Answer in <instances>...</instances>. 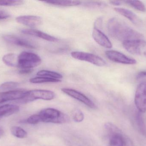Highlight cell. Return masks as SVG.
I'll use <instances>...</instances> for the list:
<instances>
[{
  "label": "cell",
  "instance_id": "obj_32",
  "mask_svg": "<svg viewBox=\"0 0 146 146\" xmlns=\"http://www.w3.org/2000/svg\"><path fill=\"white\" fill-rule=\"evenodd\" d=\"M10 16L9 14L6 11L0 10V20L7 19L9 18Z\"/></svg>",
  "mask_w": 146,
  "mask_h": 146
},
{
  "label": "cell",
  "instance_id": "obj_11",
  "mask_svg": "<svg viewBox=\"0 0 146 146\" xmlns=\"http://www.w3.org/2000/svg\"><path fill=\"white\" fill-rule=\"evenodd\" d=\"M3 39L7 43L15 45L22 46L29 49H36V45L30 40L12 35H6L3 36Z\"/></svg>",
  "mask_w": 146,
  "mask_h": 146
},
{
  "label": "cell",
  "instance_id": "obj_22",
  "mask_svg": "<svg viewBox=\"0 0 146 146\" xmlns=\"http://www.w3.org/2000/svg\"><path fill=\"white\" fill-rule=\"evenodd\" d=\"M36 75L38 76H43L56 79L61 80L62 78V75L59 73L49 70H40L37 73Z\"/></svg>",
  "mask_w": 146,
  "mask_h": 146
},
{
  "label": "cell",
  "instance_id": "obj_3",
  "mask_svg": "<svg viewBox=\"0 0 146 146\" xmlns=\"http://www.w3.org/2000/svg\"><path fill=\"white\" fill-rule=\"evenodd\" d=\"M41 57L35 53L23 51L18 55V67L31 69L39 66L42 63Z\"/></svg>",
  "mask_w": 146,
  "mask_h": 146
},
{
  "label": "cell",
  "instance_id": "obj_29",
  "mask_svg": "<svg viewBox=\"0 0 146 146\" xmlns=\"http://www.w3.org/2000/svg\"><path fill=\"white\" fill-rule=\"evenodd\" d=\"M26 123L31 125H36L41 122V119L38 114L33 115L28 117L25 121Z\"/></svg>",
  "mask_w": 146,
  "mask_h": 146
},
{
  "label": "cell",
  "instance_id": "obj_10",
  "mask_svg": "<svg viewBox=\"0 0 146 146\" xmlns=\"http://www.w3.org/2000/svg\"><path fill=\"white\" fill-rule=\"evenodd\" d=\"M61 90L65 94L82 102L89 108L91 109L96 108L95 104L88 97L81 93L71 88H63Z\"/></svg>",
  "mask_w": 146,
  "mask_h": 146
},
{
  "label": "cell",
  "instance_id": "obj_26",
  "mask_svg": "<svg viewBox=\"0 0 146 146\" xmlns=\"http://www.w3.org/2000/svg\"><path fill=\"white\" fill-rule=\"evenodd\" d=\"M84 6L87 7L94 9L104 8L106 5L104 3L98 1H88L85 3Z\"/></svg>",
  "mask_w": 146,
  "mask_h": 146
},
{
  "label": "cell",
  "instance_id": "obj_15",
  "mask_svg": "<svg viewBox=\"0 0 146 146\" xmlns=\"http://www.w3.org/2000/svg\"><path fill=\"white\" fill-rule=\"evenodd\" d=\"M114 10L121 15L128 19L131 22L135 25L140 26L142 21L139 17L131 10L127 9L121 7H115Z\"/></svg>",
  "mask_w": 146,
  "mask_h": 146
},
{
  "label": "cell",
  "instance_id": "obj_33",
  "mask_svg": "<svg viewBox=\"0 0 146 146\" xmlns=\"http://www.w3.org/2000/svg\"><path fill=\"white\" fill-rule=\"evenodd\" d=\"M33 71V69H21L19 71V73L21 75L29 74L31 73Z\"/></svg>",
  "mask_w": 146,
  "mask_h": 146
},
{
  "label": "cell",
  "instance_id": "obj_21",
  "mask_svg": "<svg viewBox=\"0 0 146 146\" xmlns=\"http://www.w3.org/2000/svg\"><path fill=\"white\" fill-rule=\"evenodd\" d=\"M61 80L56 79H52L43 76H38L31 78L30 79V82L33 84H41L45 83H57L61 82Z\"/></svg>",
  "mask_w": 146,
  "mask_h": 146
},
{
  "label": "cell",
  "instance_id": "obj_24",
  "mask_svg": "<svg viewBox=\"0 0 146 146\" xmlns=\"http://www.w3.org/2000/svg\"><path fill=\"white\" fill-rule=\"evenodd\" d=\"M124 2L139 11L145 12L146 11V6L144 3L140 1H126Z\"/></svg>",
  "mask_w": 146,
  "mask_h": 146
},
{
  "label": "cell",
  "instance_id": "obj_35",
  "mask_svg": "<svg viewBox=\"0 0 146 146\" xmlns=\"http://www.w3.org/2000/svg\"><path fill=\"white\" fill-rule=\"evenodd\" d=\"M4 133V131L1 128H0V138L3 136Z\"/></svg>",
  "mask_w": 146,
  "mask_h": 146
},
{
  "label": "cell",
  "instance_id": "obj_7",
  "mask_svg": "<svg viewBox=\"0 0 146 146\" xmlns=\"http://www.w3.org/2000/svg\"><path fill=\"white\" fill-rule=\"evenodd\" d=\"M135 103L139 111L141 113L146 112V81L141 82L137 87Z\"/></svg>",
  "mask_w": 146,
  "mask_h": 146
},
{
  "label": "cell",
  "instance_id": "obj_19",
  "mask_svg": "<svg viewBox=\"0 0 146 146\" xmlns=\"http://www.w3.org/2000/svg\"><path fill=\"white\" fill-rule=\"evenodd\" d=\"M135 120L136 126L140 133L146 138V124L142 113L139 111L137 112L135 115Z\"/></svg>",
  "mask_w": 146,
  "mask_h": 146
},
{
  "label": "cell",
  "instance_id": "obj_30",
  "mask_svg": "<svg viewBox=\"0 0 146 146\" xmlns=\"http://www.w3.org/2000/svg\"><path fill=\"white\" fill-rule=\"evenodd\" d=\"M103 25V18L102 17H99L96 19L94 22V28L100 30L102 28Z\"/></svg>",
  "mask_w": 146,
  "mask_h": 146
},
{
  "label": "cell",
  "instance_id": "obj_9",
  "mask_svg": "<svg viewBox=\"0 0 146 146\" xmlns=\"http://www.w3.org/2000/svg\"><path fill=\"white\" fill-rule=\"evenodd\" d=\"M27 91L25 90H11L0 92V104L8 102L21 99L26 94Z\"/></svg>",
  "mask_w": 146,
  "mask_h": 146
},
{
  "label": "cell",
  "instance_id": "obj_14",
  "mask_svg": "<svg viewBox=\"0 0 146 146\" xmlns=\"http://www.w3.org/2000/svg\"><path fill=\"white\" fill-rule=\"evenodd\" d=\"M21 33L24 34L40 38L42 39L50 41V42H58L59 40L58 39L55 37L50 36V35L41 31L36 30V29H33V28L23 29L21 30Z\"/></svg>",
  "mask_w": 146,
  "mask_h": 146
},
{
  "label": "cell",
  "instance_id": "obj_13",
  "mask_svg": "<svg viewBox=\"0 0 146 146\" xmlns=\"http://www.w3.org/2000/svg\"><path fill=\"white\" fill-rule=\"evenodd\" d=\"M92 36L96 43L102 47L108 49L112 48V44L110 40L100 30L94 28Z\"/></svg>",
  "mask_w": 146,
  "mask_h": 146
},
{
  "label": "cell",
  "instance_id": "obj_28",
  "mask_svg": "<svg viewBox=\"0 0 146 146\" xmlns=\"http://www.w3.org/2000/svg\"><path fill=\"white\" fill-rule=\"evenodd\" d=\"M73 119L76 122H81L84 120V115L80 110L76 109L73 112Z\"/></svg>",
  "mask_w": 146,
  "mask_h": 146
},
{
  "label": "cell",
  "instance_id": "obj_20",
  "mask_svg": "<svg viewBox=\"0 0 146 146\" xmlns=\"http://www.w3.org/2000/svg\"><path fill=\"white\" fill-rule=\"evenodd\" d=\"M2 61L7 66L18 67V56L13 53H9L3 56Z\"/></svg>",
  "mask_w": 146,
  "mask_h": 146
},
{
  "label": "cell",
  "instance_id": "obj_16",
  "mask_svg": "<svg viewBox=\"0 0 146 146\" xmlns=\"http://www.w3.org/2000/svg\"><path fill=\"white\" fill-rule=\"evenodd\" d=\"M19 110V107L14 105L7 104L0 106V118L9 116Z\"/></svg>",
  "mask_w": 146,
  "mask_h": 146
},
{
  "label": "cell",
  "instance_id": "obj_23",
  "mask_svg": "<svg viewBox=\"0 0 146 146\" xmlns=\"http://www.w3.org/2000/svg\"><path fill=\"white\" fill-rule=\"evenodd\" d=\"M11 134L15 137L19 139H25L27 137V133L20 127L13 126L10 128Z\"/></svg>",
  "mask_w": 146,
  "mask_h": 146
},
{
  "label": "cell",
  "instance_id": "obj_6",
  "mask_svg": "<svg viewBox=\"0 0 146 146\" xmlns=\"http://www.w3.org/2000/svg\"><path fill=\"white\" fill-rule=\"evenodd\" d=\"M71 55L74 59L88 62L98 67H104L106 65V62L103 58L91 53L75 51L72 52Z\"/></svg>",
  "mask_w": 146,
  "mask_h": 146
},
{
  "label": "cell",
  "instance_id": "obj_1",
  "mask_svg": "<svg viewBox=\"0 0 146 146\" xmlns=\"http://www.w3.org/2000/svg\"><path fill=\"white\" fill-rule=\"evenodd\" d=\"M107 29L111 37L123 42L144 38L142 34L134 30L123 21L116 17L109 20L107 23Z\"/></svg>",
  "mask_w": 146,
  "mask_h": 146
},
{
  "label": "cell",
  "instance_id": "obj_2",
  "mask_svg": "<svg viewBox=\"0 0 146 146\" xmlns=\"http://www.w3.org/2000/svg\"><path fill=\"white\" fill-rule=\"evenodd\" d=\"M38 114L41 122L63 124L70 121V118L67 115L53 108L42 110Z\"/></svg>",
  "mask_w": 146,
  "mask_h": 146
},
{
  "label": "cell",
  "instance_id": "obj_36",
  "mask_svg": "<svg viewBox=\"0 0 146 146\" xmlns=\"http://www.w3.org/2000/svg\"><path fill=\"white\" fill-rule=\"evenodd\" d=\"M144 55L146 57V53H145V55Z\"/></svg>",
  "mask_w": 146,
  "mask_h": 146
},
{
  "label": "cell",
  "instance_id": "obj_4",
  "mask_svg": "<svg viewBox=\"0 0 146 146\" xmlns=\"http://www.w3.org/2000/svg\"><path fill=\"white\" fill-rule=\"evenodd\" d=\"M55 97V94L52 91L45 90H33L27 91L25 97L18 100L21 103L25 104L37 99L51 100Z\"/></svg>",
  "mask_w": 146,
  "mask_h": 146
},
{
  "label": "cell",
  "instance_id": "obj_31",
  "mask_svg": "<svg viewBox=\"0 0 146 146\" xmlns=\"http://www.w3.org/2000/svg\"><path fill=\"white\" fill-rule=\"evenodd\" d=\"M146 77V70L140 71L137 73L136 75V79L137 80L141 79Z\"/></svg>",
  "mask_w": 146,
  "mask_h": 146
},
{
  "label": "cell",
  "instance_id": "obj_5",
  "mask_svg": "<svg viewBox=\"0 0 146 146\" xmlns=\"http://www.w3.org/2000/svg\"><path fill=\"white\" fill-rule=\"evenodd\" d=\"M123 46L133 55H144L146 53V41L143 39L124 41L123 42Z\"/></svg>",
  "mask_w": 146,
  "mask_h": 146
},
{
  "label": "cell",
  "instance_id": "obj_27",
  "mask_svg": "<svg viewBox=\"0 0 146 146\" xmlns=\"http://www.w3.org/2000/svg\"><path fill=\"white\" fill-rule=\"evenodd\" d=\"M19 84L18 82L9 81L3 83L0 85V89L3 91L6 90H11L15 89L19 86Z\"/></svg>",
  "mask_w": 146,
  "mask_h": 146
},
{
  "label": "cell",
  "instance_id": "obj_12",
  "mask_svg": "<svg viewBox=\"0 0 146 146\" xmlns=\"http://www.w3.org/2000/svg\"><path fill=\"white\" fill-rule=\"evenodd\" d=\"M16 21L20 24L31 28L37 27L42 23V19L39 16L35 15H22L16 18Z\"/></svg>",
  "mask_w": 146,
  "mask_h": 146
},
{
  "label": "cell",
  "instance_id": "obj_34",
  "mask_svg": "<svg viewBox=\"0 0 146 146\" xmlns=\"http://www.w3.org/2000/svg\"><path fill=\"white\" fill-rule=\"evenodd\" d=\"M110 3L115 6H119L121 4V1H110Z\"/></svg>",
  "mask_w": 146,
  "mask_h": 146
},
{
  "label": "cell",
  "instance_id": "obj_25",
  "mask_svg": "<svg viewBox=\"0 0 146 146\" xmlns=\"http://www.w3.org/2000/svg\"><path fill=\"white\" fill-rule=\"evenodd\" d=\"M24 2V1L20 0H0V6H19L23 4Z\"/></svg>",
  "mask_w": 146,
  "mask_h": 146
},
{
  "label": "cell",
  "instance_id": "obj_18",
  "mask_svg": "<svg viewBox=\"0 0 146 146\" xmlns=\"http://www.w3.org/2000/svg\"><path fill=\"white\" fill-rule=\"evenodd\" d=\"M45 3L54 6L60 7H73L77 6L81 4V2L78 1H60V0H52L45 1Z\"/></svg>",
  "mask_w": 146,
  "mask_h": 146
},
{
  "label": "cell",
  "instance_id": "obj_17",
  "mask_svg": "<svg viewBox=\"0 0 146 146\" xmlns=\"http://www.w3.org/2000/svg\"><path fill=\"white\" fill-rule=\"evenodd\" d=\"M126 136L122 133L121 131L109 136V146H124Z\"/></svg>",
  "mask_w": 146,
  "mask_h": 146
},
{
  "label": "cell",
  "instance_id": "obj_8",
  "mask_svg": "<svg viewBox=\"0 0 146 146\" xmlns=\"http://www.w3.org/2000/svg\"><path fill=\"white\" fill-rule=\"evenodd\" d=\"M105 54L108 59L114 62L127 65H134L137 63L135 59L129 57L117 51H107Z\"/></svg>",
  "mask_w": 146,
  "mask_h": 146
}]
</instances>
